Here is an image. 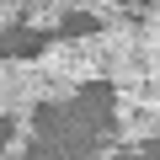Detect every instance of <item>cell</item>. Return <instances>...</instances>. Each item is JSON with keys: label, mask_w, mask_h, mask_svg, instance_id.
Returning a JSON list of instances; mask_svg holds the SVG:
<instances>
[{"label": "cell", "mask_w": 160, "mask_h": 160, "mask_svg": "<svg viewBox=\"0 0 160 160\" xmlns=\"http://www.w3.org/2000/svg\"><path fill=\"white\" fill-rule=\"evenodd\" d=\"M43 91H48V75L38 69V59H0V118L27 123Z\"/></svg>", "instance_id": "cell-1"}, {"label": "cell", "mask_w": 160, "mask_h": 160, "mask_svg": "<svg viewBox=\"0 0 160 160\" xmlns=\"http://www.w3.org/2000/svg\"><path fill=\"white\" fill-rule=\"evenodd\" d=\"M118 144H144V139H160V102L149 91H118Z\"/></svg>", "instance_id": "cell-2"}, {"label": "cell", "mask_w": 160, "mask_h": 160, "mask_svg": "<svg viewBox=\"0 0 160 160\" xmlns=\"http://www.w3.org/2000/svg\"><path fill=\"white\" fill-rule=\"evenodd\" d=\"M22 16H27V11L16 6V0H0V32H6V27H16Z\"/></svg>", "instance_id": "cell-3"}, {"label": "cell", "mask_w": 160, "mask_h": 160, "mask_svg": "<svg viewBox=\"0 0 160 160\" xmlns=\"http://www.w3.org/2000/svg\"><path fill=\"white\" fill-rule=\"evenodd\" d=\"M112 160H144V155H139V144H128V155H112Z\"/></svg>", "instance_id": "cell-4"}, {"label": "cell", "mask_w": 160, "mask_h": 160, "mask_svg": "<svg viewBox=\"0 0 160 160\" xmlns=\"http://www.w3.org/2000/svg\"><path fill=\"white\" fill-rule=\"evenodd\" d=\"M149 16H155V22H160V0H149Z\"/></svg>", "instance_id": "cell-5"}]
</instances>
